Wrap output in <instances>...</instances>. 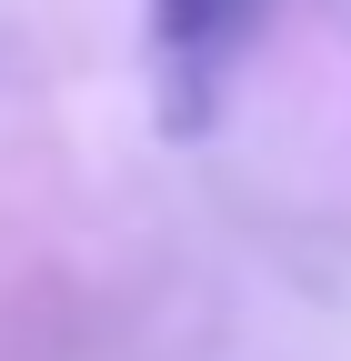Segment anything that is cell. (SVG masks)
Segmentation results:
<instances>
[{"label": "cell", "mask_w": 351, "mask_h": 361, "mask_svg": "<svg viewBox=\"0 0 351 361\" xmlns=\"http://www.w3.org/2000/svg\"><path fill=\"white\" fill-rule=\"evenodd\" d=\"M261 0H151V80H161V121L201 130L221 111V80L251 51Z\"/></svg>", "instance_id": "1"}]
</instances>
